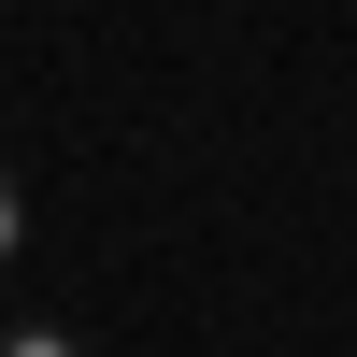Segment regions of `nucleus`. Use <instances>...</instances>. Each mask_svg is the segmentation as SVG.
<instances>
[{"label": "nucleus", "mask_w": 357, "mask_h": 357, "mask_svg": "<svg viewBox=\"0 0 357 357\" xmlns=\"http://www.w3.org/2000/svg\"><path fill=\"white\" fill-rule=\"evenodd\" d=\"M15 243H29V186L0 172V257H15Z\"/></svg>", "instance_id": "obj_1"}, {"label": "nucleus", "mask_w": 357, "mask_h": 357, "mask_svg": "<svg viewBox=\"0 0 357 357\" xmlns=\"http://www.w3.org/2000/svg\"><path fill=\"white\" fill-rule=\"evenodd\" d=\"M0 357H72V343H57V329H0Z\"/></svg>", "instance_id": "obj_2"}]
</instances>
